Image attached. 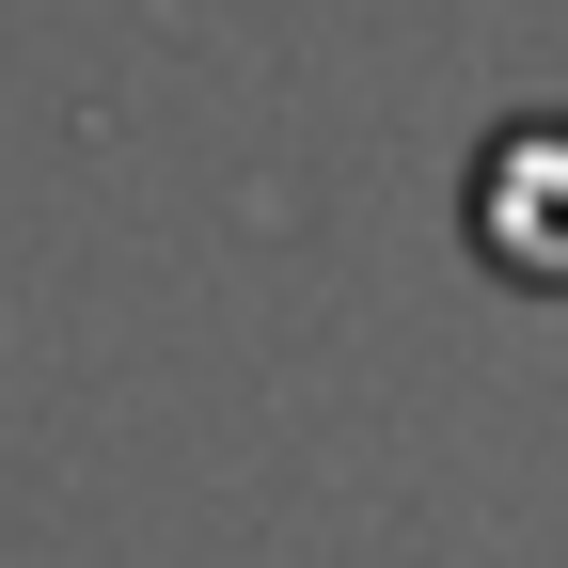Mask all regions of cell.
<instances>
[{
  "label": "cell",
  "instance_id": "6da1fadb",
  "mask_svg": "<svg viewBox=\"0 0 568 568\" xmlns=\"http://www.w3.org/2000/svg\"><path fill=\"white\" fill-rule=\"evenodd\" d=\"M474 253L506 284H568V126H506L474 159Z\"/></svg>",
  "mask_w": 568,
  "mask_h": 568
}]
</instances>
